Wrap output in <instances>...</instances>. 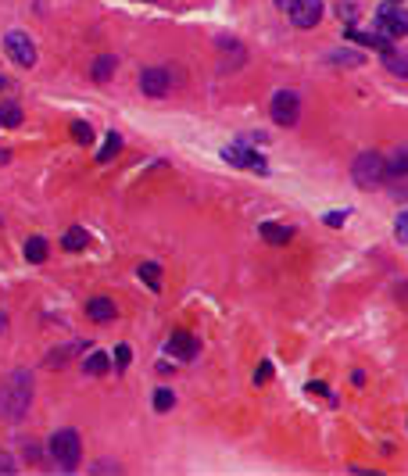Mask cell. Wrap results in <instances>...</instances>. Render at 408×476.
Segmentation results:
<instances>
[{
    "mask_svg": "<svg viewBox=\"0 0 408 476\" xmlns=\"http://www.w3.org/2000/svg\"><path fill=\"white\" fill-rule=\"evenodd\" d=\"M29 401H33V373L29 369H15V373H8V380L0 383V415L18 422L29 412Z\"/></svg>",
    "mask_w": 408,
    "mask_h": 476,
    "instance_id": "obj_1",
    "label": "cell"
},
{
    "mask_svg": "<svg viewBox=\"0 0 408 476\" xmlns=\"http://www.w3.org/2000/svg\"><path fill=\"white\" fill-rule=\"evenodd\" d=\"M47 451H50V458H54L57 469L72 472L79 465V458H83V441H79L76 430H54L50 441H47Z\"/></svg>",
    "mask_w": 408,
    "mask_h": 476,
    "instance_id": "obj_2",
    "label": "cell"
},
{
    "mask_svg": "<svg viewBox=\"0 0 408 476\" xmlns=\"http://www.w3.org/2000/svg\"><path fill=\"white\" fill-rule=\"evenodd\" d=\"M351 179L359 183V186H376V183H383L387 179V157L380 154V150H362L355 162H351Z\"/></svg>",
    "mask_w": 408,
    "mask_h": 476,
    "instance_id": "obj_3",
    "label": "cell"
},
{
    "mask_svg": "<svg viewBox=\"0 0 408 476\" xmlns=\"http://www.w3.org/2000/svg\"><path fill=\"white\" fill-rule=\"evenodd\" d=\"M298 119H301V97L294 90H279L272 97V122L290 129V126H298Z\"/></svg>",
    "mask_w": 408,
    "mask_h": 476,
    "instance_id": "obj_4",
    "label": "cell"
},
{
    "mask_svg": "<svg viewBox=\"0 0 408 476\" xmlns=\"http://www.w3.org/2000/svg\"><path fill=\"white\" fill-rule=\"evenodd\" d=\"M4 50H8V58H11L15 65H22V69H33V65H36V43H33V36L22 32V29H11V32L4 36Z\"/></svg>",
    "mask_w": 408,
    "mask_h": 476,
    "instance_id": "obj_5",
    "label": "cell"
},
{
    "mask_svg": "<svg viewBox=\"0 0 408 476\" xmlns=\"http://www.w3.org/2000/svg\"><path fill=\"white\" fill-rule=\"evenodd\" d=\"M222 157L229 165H240V169H251V172H258V176H265L269 172V162L262 154H255V150H247L244 143H229V147H222Z\"/></svg>",
    "mask_w": 408,
    "mask_h": 476,
    "instance_id": "obj_6",
    "label": "cell"
},
{
    "mask_svg": "<svg viewBox=\"0 0 408 476\" xmlns=\"http://www.w3.org/2000/svg\"><path fill=\"white\" fill-rule=\"evenodd\" d=\"M286 11H290V22H294L298 29H312L322 18V0H294Z\"/></svg>",
    "mask_w": 408,
    "mask_h": 476,
    "instance_id": "obj_7",
    "label": "cell"
},
{
    "mask_svg": "<svg viewBox=\"0 0 408 476\" xmlns=\"http://www.w3.org/2000/svg\"><path fill=\"white\" fill-rule=\"evenodd\" d=\"M172 90V76L165 69H144L140 72V93L144 97H165Z\"/></svg>",
    "mask_w": 408,
    "mask_h": 476,
    "instance_id": "obj_8",
    "label": "cell"
},
{
    "mask_svg": "<svg viewBox=\"0 0 408 476\" xmlns=\"http://www.w3.org/2000/svg\"><path fill=\"white\" fill-rule=\"evenodd\" d=\"M376 25H380L383 36H408V11H401V8H380Z\"/></svg>",
    "mask_w": 408,
    "mask_h": 476,
    "instance_id": "obj_9",
    "label": "cell"
},
{
    "mask_svg": "<svg viewBox=\"0 0 408 476\" xmlns=\"http://www.w3.org/2000/svg\"><path fill=\"white\" fill-rule=\"evenodd\" d=\"M168 355L172 358H180V362H190L194 355H197V337L194 333H187V330H176V333H172L168 337Z\"/></svg>",
    "mask_w": 408,
    "mask_h": 476,
    "instance_id": "obj_10",
    "label": "cell"
},
{
    "mask_svg": "<svg viewBox=\"0 0 408 476\" xmlns=\"http://www.w3.org/2000/svg\"><path fill=\"white\" fill-rule=\"evenodd\" d=\"M83 340H69V344H62V347H54V351H47V358H43V365L47 369H62V365H69L76 355H83Z\"/></svg>",
    "mask_w": 408,
    "mask_h": 476,
    "instance_id": "obj_11",
    "label": "cell"
},
{
    "mask_svg": "<svg viewBox=\"0 0 408 476\" xmlns=\"http://www.w3.org/2000/svg\"><path fill=\"white\" fill-rule=\"evenodd\" d=\"M344 36H347V40H355V43H362V47H373V50H380V54H387V50H394L390 36H383V32H359V29H347Z\"/></svg>",
    "mask_w": 408,
    "mask_h": 476,
    "instance_id": "obj_12",
    "label": "cell"
},
{
    "mask_svg": "<svg viewBox=\"0 0 408 476\" xmlns=\"http://www.w3.org/2000/svg\"><path fill=\"white\" fill-rule=\"evenodd\" d=\"M86 315H90L93 323H111L115 315H119V308H115L111 297H90L86 301Z\"/></svg>",
    "mask_w": 408,
    "mask_h": 476,
    "instance_id": "obj_13",
    "label": "cell"
},
{
    "mask_svg": "<svg viewBox=\"0 0 408 476\" xmlns=\"http://www.w3.org/2000/svg\"><path fill=\"white\" fill-rule=\"evenodd\" d=\"M115 69H119V58H115V54H100V58L93 61V69H90V79L104 86V83H111Z\"/></svg>",
    "mask_w": 408,
    "mask_h": 476,
    "instance_id": "obj_14",
    "label": "cell"
},
{
    "mask_svg": "<svg viewBox=\"0 0 408 476\" xmlns=\"http://www.w3.org/2000/svg\"><path fill=\"white\" fill-rule=\"evenodd\" d=\"M258 233H262V240H265V244H276V247H283L290 237H294V230L283 226V222H262V226H258Z\"/></svg>",
    "mask_w": 408,
    "mask_h": 476,
    "instance_id": "obj_15",
    "label": "cell"
},
{
    "mask_svg": "<svg viewBox=\"0 0 408 476\" xmlns=\"http://www.w3.org/2000/svg\"><path fill=\"white\" fill-rule=\"evenodd\" d=\"M397 176H408V143L397 147V150L387 157V179H397Z\"/></svg>",
    "mask_w": 408,
    "mask_h": 476,
    "instance_id": "obj_16",
    "label": "cell"
},
{
    "mask_svg": "<svg viewBox=\"0 0 408 476\" xmlns=\"http://www.w3.org/2000/svg\"><path fill=\"white\" fill-rule=\"evenodd\" d=\"M383 65H387L394 76L408 79V50H387V54H383Z\"/></svg>",
    "mask_w": 408,
    "mask_h": 476,
    "instance_id": "obj_17",
    "label": "cell"
},
{
    "mask_svg": "<svg viewBox=\"0 0 408 476\" xmlns=\"http://www.w3.org/2000/svg\"><path fill=\"white\" fill-rule=\"evenodd\" d=\"M326 61L330 65H344V69H359V65H366V54H359V50H333Z\"/></svg>",
    "mask_w": 408,
    "mask_h": 476,
    "instance_id": "obj_18",
    "label": "cell"
},
{
    "mask_svg": "<svg viewBox=\"0 0 408 476\" xmlns=\"http://www.w3.org/2000/svg\"><path fill=\"white\" fill-rule=\"evenodd\" d=\"M107 369H111V358H107L104 351H93V355L83 362V373H86V376H104Z\"/></svg>",
    "mask_w": 408,
    "mask_h": 476,
    "instance_id": "obj_19",
    "label": "cell"
},
{
    "mask_svg": "<svg viewBox=\"0 0 408 476\" xmlns=\"http://www.w3.org/2000/svg\"><path fill=\"white\" fill-rule=\"evenodd\" d=\"M119 150H122V136L111 129V133H104V147L97 150V162H100V165H104V162H111V157L119 154Z\"/></svg>",
    "mask_w": 408,
    "mask_h": 476,
    "instance_id": "obj_20",
    "label": "cell"
},
{
    "mask_svg": "<svg viewBox=\"0 0 408 476\" xmlns=\"http://www.w3.org/2000/svg\"><path fill=\"white\" fill-rule=\"evenodd\" d=\"M86 244H90V237H86L83 226H72V230H65V237H62V247H65V251H86Z\"/></svg>",
    "mask_w": 408,
    "mask_h": 476,
    "instance_id": "obj_21",
    "label": "cell"
},
{
    "mask_svg": "<svg viewBox=\"0 0 408 476\" xmlns=\"http://www.w3.org/2000/svg\"><path fill=\"white\" fill-rule=\"evenodd\" d=\"M25 261H33V266L47 261V240L43 237H29L25 240Z\"/></svg>",
    "mask_w": 408,
    "mask_h": 476,
    "instance_id": "obj_22",
    "label": "cell"
},
{
    "mask_svg": "<svg viewBox=\"0 0 408 476\" xmlns=\"http://www.w3.org/2000/svg\"><path fill=\"white\" fill-rule=\"evenodd\" d=\"M0 126H4V129L22 126V108H18V104H4V108H0Z\"/></svg>",
    "mask_w": 408,
    "mask_h": 476,
    "instance_id": "obj_23",
    "label": "cell"
},
{
    "mask_svg": "<svg viewBox=\"0 0 408 476\" xmlns=\"http://www.w3.org/2000/svg\"><path fill=\"white\" fill-rule=\"evenodd\" d=\"M140 280H144L151 290H161V269L154 266V261H144V266H140Z\"/></svg>",
    "mask_w": 408,
    "mask_h": 476,
    "instance_id": "obj_24",
    "label": "cell"
},
{
    "mask_svg": "<svg viewBox=\"0 0 408 476\" xmlns=\"http://www.w3.org/2000/svg\"><path fill=\"white\" fill-rule=\"evenodd\" d=\"M172 405H176V394H172L168 387H158L154 391V412H168Z\"/></svg>",
    "mask_w": 408,
    "mask_h": 476,
    "instance_id": "obj_25",
    "label": "cell"
},
{
    "mask_svg": "<svg viewBox=\"0 0 408 476\" xmlns=\"http://www.w3.org/2000/svg\"><path fill=\"white\" fill-rule=\"evenodd\" d=\"M72 140H76V143H83V147H90V143H93V129H90V122H72Z\"/></svg>",
    "mask_w": 408,
    "mask_h": 476,
    "instance_id": "obj_26",
    "label": "cell"
},
{
    "mask_svg": "<svg viewBox=\"0 0 408 476\" xmlns=\"http://www.w3.org/2000/svg\"><path fill=\"white\" fill-rule=\"evenodd\" d=\"M390 197H394V201H408V176L390 179Z\"/></svg>",
    "mask_w": 408,
    "mask_h": 476,
    "instance_id": "obj_27",
    "label": "cell"
},
{
    "mask_svg": "<svg viewBox=\"0 0 408 476\" xmlns=\"http://www.w3.org/2000/svg\"><path fill=\"white\" fill-rule=\"evenodd\" d=\"M394 237H397V244H408V211H401V215H397V222H394Z\"/></svg>",
    "mask_w": 408,
    "mask_h": 476,
    "instance_id": "obj_28",
    "label": "cell"
},
{
    "mask_svg": "<svg viewBox=\"0 0 408 476\" xmlns=\"http://www.w3.org/2000/svg\"><path fill=\"white\" fill-rule=\"evenodd\" d=\"M0 472H4V476H11V472H18V462L4 451V448H0Z\"/></svg>",
    "mask_w": 408,
    "mask_h": 476,
    "instance_id": "obj_29",
    "label": "cell"
},
{
    "mask_svg": "<svg viewBox=\"0 0 408 476\" xmlns=\"http://www.w3.org/2000/svg\"><path fill=\"white\" fill-rule=\"evenodd\" d=\"M129 358H133V351H129L126 344L115 347V362H119V369H126V365H129Z\"/></svg>",
    "mask_w": 408,
    "mask_h": 476,
    "instance_id": "obj_30",
    "label": "cell"
},
{
    "mask_svg": "<svg viewBox=\"0 0 408 476\" xmlns=\"http://www.w3.org/2000/svg\"><path fill=\"white\" fill-rule=\"evenodd\" d=\"M344 219H347V211H330V215H326V219H322V222H326V226H333V230H337V226H344Z\"/></svg>",
    "mask_w": 408,
    "mask_h": 476,
    "instance_id": "obj_31",
    "label": "cell"
},
{
    "mask_svg": "<svg viewBox=\"0 0 408 476\" xmlns=\"http://www.w3.org/2000/svg\"><path fill=\"white\" fill-rule=\"evenodd\" d=\"M269 376H272V362H262V369L255 373V383H265Z\"/></svg>",
    "mask_w": 408,
    "mask_h": 476,
    "instance_id": "obj_32",
    "label": "cell"
},
{
    "mask_svg": "<svg viewBox=\"0 0 408 476\" xmlns=\"http://www.w3.org/2000/svg\"><path fill=\"white\" fill-rule=\"evenodd\" d=\"M119 469H122L119 462H97L93 465V472H119Z\"/></svg>",
    "mask_w": 408,
    "mask_h": 476,
    "instance_id": "obj_33",
    "label": "cell"
},
{
    "mask_svg": "<svg viewBox=\"0 0 408 476\" xmlns=\"http://www.w3.org/2000/svg\"><path fill=\"white\" fill-rule=\"evenodd\" d=\"M340 18H355V4H340Z\"/></svg>",
    "mask_w": 408,
    "mask_h": 476,
    "instance_id": "obj_34",
    "label": "cell"
},
{
    "mask_svg": "<svg viewBox=\"0 0 408 476\" xmlns=\"http://www.w3.org/2000/svg\"><path fill=\"white\" fill-rule=\"evenodd\" d=\"M308 394H330L326 383H308Z\"/></svg>",
    "mask_w": 408,
    "mask_h": 476,
    "instance_id": "obj_35",
    "label": "cell"
},
{
    "mask_svg": "<svg viewBox=\"0 0 408 476\" xmlns=\"http://www.w3.org/2000/svg\"><path fill=\"white\" fill-rule=\"evenodd\" d=\"M397 297H404V301H408V287H397Z\"/></svg>",
    "mask_w": 408,
    "mask_h": 476,
    "instance_id": "obj_36",
    "label": "cell"
},
{
    "mask_svg": "<svg viewBox=\"0 0 408 476\" xmlns=\"http://www.w3.org/2000/svg\"><path fill=\"white\" fill-rule=\"evenodd\" d=\"M276 4H279V8H290V4H294V0H276Z\"/></svg>",
    "mask_w": 408,
    "mask_h": 476,
    "instance_id": "obj_37",
    "label": "cell"
},
{
    "mask_svg": "<svg viewBox=\"0 0 408 476\" xmlns=\"http://www.w3.org/2000/svg\"><path fill=\"white\" fill-rule=\"evenodd\" d=\"M0 86H4V76H0Z\"/></svg>",
    "mask_w": 408,
    "mask_h": 476,
    "instance_id": "obj_38",
    "label": "cell"
},
{
    "mask_svg": "<svg viewBox=\"0 0 408 476\" xmlns=\"http://www.w3.org/2000/svg\"><path fill=\"white\" fill-rule=\"evenodd\" d=\"M390 4H401V0H390Z\"/></svg>",
    "mask_w": 408,
    "mask_h": 476,
    "instance_id": "obj_39",
    "label": "cell"
}]
</instances>
